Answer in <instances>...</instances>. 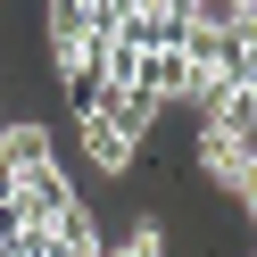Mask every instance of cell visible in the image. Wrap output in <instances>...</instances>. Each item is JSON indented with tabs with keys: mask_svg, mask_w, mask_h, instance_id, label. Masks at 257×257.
I'll return each mask as SVG.
<instances>
[{
	"mask_svg": "<svg viewBox=\"0 0 257 257\" xmlns=\"http://www.w3.org/2000/svg\"><path fill=\"white\" fill-rule=\"evenodd\" d=\"M50 257H108V232H100V216H91L83 199L58 216V232H50Z\"/></svg>",
	"mask_w": 257,
	"mask_h": 257,
	"instance_id": "cell-4",
	"label": "cell"
},
{
	"mask_svg": "<svg viewBox=\"0 0 257 257\" xmlns=\"http://www.w3.org/2000/svg\"><path fill=\"white\" fill-rule=\"evenodd\" d=\"M108 257H166V224H158V216H141L124 240H108Z\"/></svg>",
	"mask_w": 257,
	"mask_h": 257,
	"instance_id": "cell-5",
	"label": "cell"
},
{
	"mask_svg": "<svg viewBox=\"0 0 257 257\" xmlns=\"http://www.w3.org/2000/svg\"><path fill=\"white\" fill-rule=\"evenodd\" d=\"M0 158H9V166H42V158H58V133L42 116H9L0 124Z\"/></svg>",
	"mask_w": 257,
	"mask_h": 257,
	"instance_id": "cell-3",
	"label": "cell"
},
{
	"mask_svg": "<svg viewBox=\"0 0 257 257\" xmlns=\"http://www.w3.org/2000/svg\"><path fill=\"white\" fill-rule=\"evenodd\" d=\"M75 150H83V166L100 174V183H116V174L141 166V141L124 133V124H108V116H75Z\"/></svg>",
	"mask_w": 257,
	"mask_h": 257,
	"instance_id": "cell-2",
	"label": "cell"
},
{
	"mask_svg": "<svg viewBox=\"0 0 257 257\" xmlns=\"http://www.w3.org/2000/svg\"><path fill=\"white\" fill-rule=\"evenodd\" d=\"M191 158H199V174L216 183V199H232V207L257 199V133H249V124H216V116H199Z\"/></svg>",
	"mask_w": 257,
	"mask_h": 257,
	"instance_id": "cell-1",
	"label": "cell"
}]
</instances>
